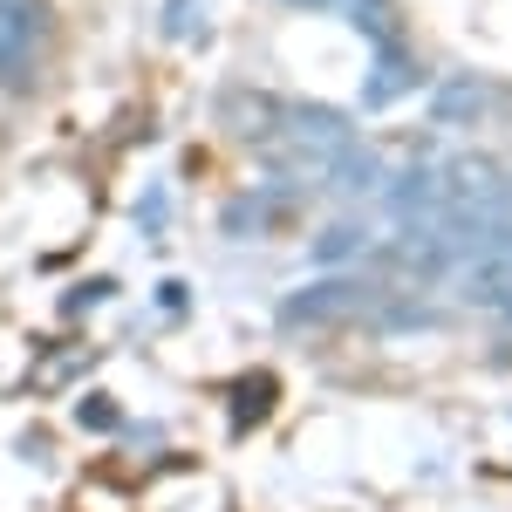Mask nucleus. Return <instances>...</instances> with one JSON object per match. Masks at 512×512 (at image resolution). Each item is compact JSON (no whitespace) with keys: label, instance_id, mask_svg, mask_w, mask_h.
<instances>
[{"label":"nucleus","instance_id":"7ed1b4c3","mask_svg":"<svg viewBox=\"0 0 512 512\" xmlns=\"http://www.w3.org/2000/svg\"><path fill=\"white\" fill-rule=\"evenodd\" d=\"M328 308H355V287L349 280H328V287H308V294H294L280 321H294V328H308V321H328Z\"/></svg>","mask_w":512,"mask_h":512},{"label":"nucleus","instance_id":"f257e3e1","mask_svg":"<svg viewBox=\"0 0 512 512\" xmlns=\"http://www.w3.org/2000/svg\"><path fill=\"white\" fill-rule=\"evenodd\" d=\"M55 48V7L48 0H0V96H28Z\"/></svg>","mask_w":512,"mask_h":512},{"label":"nucleus","instance_id":"f03ea898","mask_svg":"<svg viewBox=\"0 0 512 512\" xmlns=\"http://www.w3.org/2000/svg\"><path fill=\"white\" fill-rule=\"evenodd\" d=\"M472 301H485L492 315L512 321V233L485 246V260L472 267Z\"/></svg>","mask_w":512,"mask_h":512},{"label":"nucleus","instance_id":"20e7f679","mask_svg":"<svg viewBox=\"0 0 512 512\" xmlns=\"http://www.w3.org/2000/svg\"><path fill=\"white\" fill-rule=\"evenodd\" d=\"M294 7H342V14H355V21H369L383 0H294Z\"/></svg>","mask_w":512,"mask_h":512}]
</instances>
